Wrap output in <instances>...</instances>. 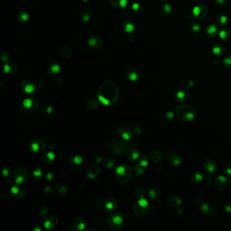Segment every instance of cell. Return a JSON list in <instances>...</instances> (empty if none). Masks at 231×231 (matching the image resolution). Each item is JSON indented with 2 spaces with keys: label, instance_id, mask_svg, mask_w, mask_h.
<instances>
[{
  "label": "cell",
  "instance_id": "1",
  "mask_svg": "<svg viewBox=\"0 0 231 231\" xmlns=\"http://www.w3.org/2000/svg\"><path fill=\"white\" fill-rule=\"evenodd\" d=\"M176 115L179 119L183 121H191L195 117V111L191 106L182 105L176 109Z\"/></svg>",
  "mask_w": 231,
  "mask_h": 231
},
{
  "label": "cell",
  "instance_id": "2",
  "mask_svg": "<svg viewBox=\"0 0 231 231\" xmlns=\"http://www.w3.org/2000/svg\"><path fill=\"white\" fill-rule=\"evenodd\" d=\"M203 169L205 172L207 174H212L217 170V164L215 160L212 159H207L203 162Z\"/></svg>",
  "mask_w": 231,
  "mask_h": 231
},
{
  "label": "cell",
  "instance_id": "3",
  "mask_svg": "<svg viewBox=\"0 0 231 231\" xmlns=\"http://www.w3.org/2000/svg\"><path fill=\"white\" fill-rule=\"evenodd\" d=\"M215 188L219 191H222L226 188L227 180L224 176H219L215 181Z\"/></svg>",
  "mask_w": 231,
  "mask_h": 231
},
{
  "label": "cell",
  "instance_id": "4",
  "mask_svg": "<svg viewBox=\"0 0 231 231\" xmlns=\"http://www.w3.org/2000/svg\"><path fill=\"white\" fill-rule=\"evenodd\" d=\"M167 160L168 162L170 163L171 165H172L173 166H178V165L181 164V158L176 153H170L167 156Z\"/></svg>",
  "mask_w": 231,
  "mask_h": 231
},
{
  "label": "cell",
  "instance_id": "5",
  "mask_svg": "<svg viewBox=\"0 0 231 231\" xmlns=\"http://www.w3.org/2000/svg\"><path fill=\"white\" fill-rule=\"evenodd\" d=\"M200 210L201 213L205 215H212L214 213V209L211 205L204 203L201 206Z\"/></svg>",
  "mask_w": 231,
  "mask_h": 231
},
{
  "label": "cell",
  "instance_id": "6",
  "mask_svg": "<svg viewBox=\"0 0 231 231\" xmlns=\"http://www.w3.org/2000/svg\"><path fill=\"white\" fill-rule=\"evenodd\" d=\"M175 98L176 100L180 102H186L188 99V94L183 90L178 91L175 94Z\"/></svg>",
  "mask_w": 231,
  "mask_h": 231
},
{
  "label": "cell",
  "instance_id": "7",
  "mask_svg": "<svg viewBox=\"0 0 231 231\" xmlns=\"http://www.w3.org/2000/svg\"><path fill=\"white\" fill-rule=\"evenodd\" d=\"M168 203L169 205H171V207H178L180 206L182 204V200L178 197H173L170 198Z\"/></svg>",
  "mask_w": 231,
  "mask_h": 231
},
{
  "label": "cell",
  "instance_id": "8",
  "mask_svg": "<svg viewBox=\"0 0 231 231\" xmlns=\"http://www.w3.org/2000/svg\"><path fill=\"white\" fill-rule=\"evenodd\" d=\"M203 176L199 173H195L194 174H192L191 176V181L194 184L201 183L203 181Z\"/></svg>",
  "mask_w": 231,
  "mask_h": 231
},
{
  "label": "cell",
  "instance_id": "9",
  "mask_svg": "<svg viewBox=\"0 0 231 231\" xmlns=\"http://www.w3.org/2000/svg\"><path fill=\"white\" fill-rule=\"evenodd\" d=\"M160 195H161L160 192L158 189L157 188L151 189V190L149 192V196L153 199H158Z\"/></svg>",
  "mask_w": 231,
  "mask_h": 231
},
{
  "label": "cell",
  "instance_id": "10",
  "mask_svg": "<svg viewBox=\"0 0 231 231\" xmlns=\"http://www.w3.org/2000/svg\"><path fill=\"white\" fill-rule=\"evenodd\" d=\"M151 158L154 161L160 162L163 160V155L159 151H155L152 153Z\"/></svg>",
  "mask_w": 231,
  "mask_h": 231
},
{
  "label": "cell",
  "instance_id": "11",
  "mask_svg": "<svg viewBox=\"0 0 231 231\" xmlns=\"http://www.w3.org/2000/svg\"><path fill=\"white\" fill-rule=\"evenodd\" d=\"M224 171L227 175L231 176V161L227 162L225 165Z\"/></svg>",
  "mask_w": 231,
  "mask_h": 231
},
{
  "label": "cell",
  "instance_id": "12",
  "mask_svg": "<svg viewBox=\"0 0 231 231\" xmlns=\"http://www.w3.org/2000/svg\"><path fill=\"white\" fill-rule=\"evenodd\" d=\"M138 203L139 205L143 207H148V206H149L148 201L147 200H145L144 199H143V198H141L140 199L138 200Z\"/></svg>",
  "mask_w": 231,
  "mask_h": 231
},
{
  "label": "cell",
  "instance_id": "13",
  "mask_svg": "<svg viewBox=\"0 0 231 231\" xmlns=\"http://www.w3.org/2000/svg\"><path fill=\"white\" fill-rule=\"evenodd\" d=\"M165 118H166L167 119H171L172 118L174 117V112L171 111H168L165 112Z\"/></svg>",
  "mask_w": 231,
  "mask_h": 231
},
{
  "label": "cell",
  "instance_id": "14",
  "mask_svg": "<svg viewBox=\"0 0 231 231\" xmlns=\"http://www.w3.org/2000/svg\"><path fill=\"white\" fill-rule=\"evenodd\" d=\"M112 221H113V223L117 224V225H119L120 224L121 222H122V218H121L120 216L119 215H116L115 216V217L113 218V219H112Z\"/></svg>",
  "mask_w": 231,
  "mask_h": 231
},
{
  "label": "cell",
  "instance_id": "15",
  "mask_svg": "<svg viewBox=\"0 0 231 231\" xmlns=\"http://www.w3.org/2000/svg\"><path fill=\"white\" fill-rule=\"evenodd\" d=\"M149 159L146 157H144V159L141 160L140 162V164L142 167H146L147 166L148 164H149Z\"/></svg>",
  "mask_w": 231,
  "mask_h": 231
},
{
  "label": "cell",
  "instance_id": "16",
  "mask_svg": "<svg viewBox=\"0 0 231 231\" xmlns=\"http://www.w3.org/2000/svg\"><path fill=\"white\" fill-rule=\"evenodd\" d=\"M23 105L25 106V107L26 108H30L32 106V101L30 99H25L24 101H23Z\"/></svg>",
  "mask_w": 231,
  "mask_h": 231
},
{
  "label": "cell",
  "instance_id": "17",
  "mask_svg": "<svg viewBox=\"0 0 231 231\" xmlns=\"http://www.w3.org/2000/svg\"><path fill=\"white\" fill-rule=\"evenodd\" d=\"M125 171L126 170H125V168H124V167L119 166L117 169V174H119V175L120 176L123 175V174H125Z\"/></svg>",
  "mask_w": 231,
  "mask_h": 231
},
{
  "label": "cell",
  "instance_id": "18",
  "mask_svg": "<svg viewBox=\"0 0 231 231\" xmlns=\"http://www.w3.org/2000/svg\"><path fill=\"white\" fill-rule=\"evenodd\" d=\"M98 99L100 102H101L102 104H104V105H109V101L108 100H106V98H105L101 96H99L98 97Z\"/></svg>",
  "mask_w": 231,
  "mask_h": 231
},
{
  "label": "cell",
  "instance_id": "19",
  "mask_svg": "<svg viewBox=\"0 0 231 231\" xmlns=\"http://www.w3.org/2000/svg\"><path fill=\"white\" fill-rule=\"evenodd\" d=\"M216 31H217V29H216V27L214 26H210L209 28L208 29V33L209 34L215 33Z\"/></svg>",
  "mask_w": 231,
  "mask_h": 231
},
{
  "label": "cell",
  "instance_id": "20",
  "mask_svg": "<svg viewBox=\"0 0 231 231\" xmlns=\"http://www.w3.org/2000/svg\"><path fill=\"white\" fill-rule=\"evenodd\" d=\"M31 149L33 151H34V152L37 151V150H39V145L36 143H33L31 145Z\"/></svg>",
  "mask_w": 231,
  "mask_h": 231
},
{
  "label": "cell",
  "instance_id": "21",
  "mask_svg": "<svg viewBox=\"0 0 231 231\" xmlns=\"http://www.w3.org/2000/svg\"><path fill=\"white\" fill-rule=\"evenodd\" d=\"M25 91L27 93H31V91H33V87L32 85H26V88H25Z\"/></svg>",
  "mask_w": 231,
  "mask_h": 231
},
{
  "label": "cell",
  "instance_id": "22",
  "mask_svg": "<svg viewBox=\"0 0 231 231\" xmlns=\"http://www.w3.org/2000/svg\"><path fill=\"white\" fill-rule=\"evenodd\" d=\"M24 181V178H23L22 176H19L17 177V178L16 179V182L17 184H20L22 183V182Z\"/></svg>",
  "mask_w": 231,
  "mask_h": 231
},
{
  "label": "cell",
  "instance_id": "23",
  "mask_svg": "<svg viewBox=\"0 0 231 231\" xmlns=\"http://www.w3.org/2000/svg\"><path fill=\"white\" fill-rule=\"evenodd\" d=\"M74 161H75V164H81V161H82V159L79 156H77L75 157V159H74Z\"/></svg>",
  "mask_w": 231,
  "mask_h": 231
},
{
  "label": "cell",
  "instance_id": "24",
  "mask_svg": "<svg viewBox=\"0 0 231 231\" xmlns=\"http://www.w3.org/2000/svg\"><path fill=\"white\" fill-rule=\"evenodd\" d=\"M225 210L227 212H231V203H227L225 206Z\"/></svg>",
  "mask_w": 231,
  "mask_h": 231
},
{
  "label": "cell",
  "instance_id": "25",
  "mask_svg": "<svg viewBox=\"0 0 231 231\" xmlns=\"http://www.w3.org/2000/svg\"><path fill=\"white\" fill-rule=\"evenodd\" d=\"M138 156H139V153L137 151H134V153H132V159L135 160V159H137L138 157Z\"/></svg>",
  "mask_w": 231,
  "mask_h": 231
},
{
  "label": "cell",
  "instance_id": "26",
  "mask_svg": "<svg viewBox=\"0 0 231 231\" xmlns=\"http://www.w3.org/2000/svg\"><path fill=\"white\" fill-rule=\"evenodd\" d=\"M122 137H123V139H125V140H129V139L130 136H129V134H128V133H123V135H122Z\"/></svg>",
  "mask_w": 231,
  "mask_h": 231
},
{
  "label": "cell",
  "instance_id": "27",
  "mask_svg": "<svg viewBox=\"0 0 231 231\" xmlns=\"http://www.w3.org/2000/svg\"><path fill=\"white\" fill-rule=\"evenodd\" d=\"M11 192H12L13 194H17L18 192H19V188L15 187V186H13L11 189Z\"/></svg>",
  "mask_w": 231,
  "mask_h": 231
},
{
  "label": "cell",
  "instance_id": "28",
  "mask_svg": "<svg viewBox=\"0 0 231 231\" xmlns=\"http://www.w3.org/2000/svg\"><path fill=\"white\" fill-rule=\"evenodd\" d=\"M33 174H34V175L35 176L40 177L41 175V171L40 170H35L33 171Z\"/></svg>",
  "mask_w": 231,
  "mask_h": 231
},
{
  "label": "cell",
  "instance_id": "29",
  "mask_svg": "<svg viewBox=\"0 0 231 231\" xmlns=\"http://www.w3.org/2000/svg\"><path fill=\"white\" fill-rule=\"evenodd\" d=\"M44 226H45V227L46 228V229H50V227H51V223H50V221H46L45 224H44Z\"/></svg>",
  "mask_w": 231,
  "mask_h": 231
},
{
  "label": "cell",
  "instance_id": "30",
  "mask_svg": "<svg viewBox=\"0 0 231 231\" xmlns=\"http://www.w3.org/2000/svg\"><path fill=\"white\" fill-rule=\"evenodd\" d=\"M48 158H50V160H53V159H54V158L55 155H54V153L50 152V153H49L48 154Z\"/></svg>",
  "mask_w": 231,
  "mask_h": 231
},
{
  "label": "cell",
  "instance_id": "31",
  "mask_svg": "<svg viewBox=\"0 0 231 231\" xmlns=\"http://www.w3.org/2000/svg\"><path fill=\"white\" fill-rule=\"evenodd\" d=\"M224 60V63H226L227 65H231V58H227Z\"/></svg>",
  "mask_w": 231,
  "mask_h": 231
},
{
  "label": "cell",
  "instance_id": "32",
  "mask_svg": "<svg viewBox=\"0 0 231 231\" xmlns=\"http://www.w3.org/2000/svg\"><path fill=\"white\" fill-rule=\"evenodd\" d=\"M220 37L222 38H225V37H226V32L225 31H222L220 32Z\"/></svg>",
  "mask_w": 231,
  "mask_h": 231
},
{
  "label": "cell",
  "instance_id": "33",
  "mask_svg": "<svg viewBox=\"0 0 231 231\" xmlns=\"http://www.w3.org/2000/svg\"><path fill=\"white\" fill-rule=\"evenodd\" d=\"M112 207H113V205H112V203H108L106 204V207L109 209H112Z\"/></svg>",
  "mask_w": 231,
  "mask_h": 231
},
{
  "label": "cell",
  "instance_id": "34",
  "mask_svg": "<svg viewBox=\"0 0 231 231\" xmlns=\"http://www.w3.org/2000/svg\"><path fill=\"white\" fill-rule=\"evenodd\" d=\"M214 52L215 53V54H219V53L220 52V49L219 48H217V47H216V48H215L214 49Z\"/></svg>",
  "mask_w": 231,
  "mask_h": 231
},
{
  "label": "cell",
  "instance_id": "35",
  "mask_svg": "<svg viewBox=\"0 0 231 231\" xmlns=\"http://www.w3.org/2000/svg\"><path fill=\"white\" fill-rule=\"evenodd\" d=\"M78 229H79V230H83V229H84V224H83V223H80L79 225H78Z\"/></svg>",
  "mask_w": 231,
  "mask_h": 231
},
{
  "label": "cell",
  "instance_id": "36",
  "mask_svg": "<svg viewBox=\"0 0 231 231\" xmlns=\"http://www.w3.org/2000/svg\"><path fill=\"white\" fill-rule=\"evenodd\" d=\"M8 174V171L6 170L3 171V175H4V176H7Z\"/></svg>",
  "mask_w": 231,
  "mask_h": 231
},
{
  "label": "cell",
  "instance_id": "37",
  "mask_svg": "<svg viewBox=\"0 0 231 231\" xmlns=\"http://www.w3.org/2000/svg\"><path fill=\"white\" fill-rule=\"evenodd\" d=\"M52 176H51V174H48V176H47V178H48V179H49V180H50V179H52Z\"/></svg>",
  "mask_w": 231,
  "mask_h": 231
},
{
  "label": "cell",
  "instance_id": "38",
  "mask_svg": "<svg viewBox=\"0 0 231 231\" xmlns=\"http://www.w3.org/2000/svg\"><path fill=\"white\" fill-rule=\"evenodd\" d=\"M52 109L50 107V106H49V107L48 108V112L50 113V112H52Z\"/></svg>",
  "mask_w": 231,
  "mask_h": 231
},
{
  "label": "cell",
  "instance_id": "39",
  "mask_svg": "<svg viewBox=\"0 0 231 231\" xmlns=\"http://www.w3.org/2000/svg\"><path fill=\"white\" fill-rule=\"evenodd\" d=\"M230 184H231V178H230Z\"/></svg>",
  "mask_w": 231,
  "mask_h": 231
}]
</instances>
